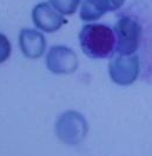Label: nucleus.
Returning <instances> with one entry per match:
<instances>
[{
  "label": "nucleus",
  "instance_id": "f257e3e1",
  "mask_svg": "<svg viewBox=\"0 0 152 156\" xmlns=\"http://www.w3.org/2000/svg\"><path fill=\"white\" fill-rule=\"evenodd\" d=\"M79 43L84 55L92 59L111 57L116 51L113 29L105 24H87L79 33Z\"/></svg>",
  "mask_w": 152,
  "mask_h": 156
},
{
  "label": "nucleus",
  "instance_id": "f03ea898",
  "mask_svg": "<svg viewBox=\"0 0 152 156\" xmlns=\"http://www.w3.org/2000/svg\"><path fill=\"white\" fill-rule=\"evenodd\" d=\"M116 52L122 56H132L143 39L142 24L130 14H122L113 27Z\"/></svg>",
  "mask_w": 152,
  "mask_h": 156
},
{
  "label": "nucleus",
  "instance_id": "7ed1b4c3",
  "mask_svg": "<svg viewBox=\"0 0 152 156\" xmlns=\"http://www.w3.org/2000/svg\"><path fill=\"white\" fill-rule=\"evenodd\" d=\"M88 124L80 112L70 110L61 114L56 122V134L66 144H79L87 135Z\"/></svg>",
  "mask_w": 152,
  "mask_h": 156
},
{
  "label": "nucleus",
  "instance_id": "20e7f679",
  "mask_svg": "<svg viewBox=\"0 0 152 156\" xmlns=\"http://www.w3.org/2000/svg\"><path fill=\"white\" fill-rule=\"evenodd\" d=\"M140 73V63L137 56L118 55L109 63V75L114 84L129 87L133 84Z\"/></svg>",
  "mask_w": 152,
  "mask_h": 156
},
{
  "label": "nucleus",
  "instance_id": "39448f33",
  "mask_svg": "<svg viewBox=\"0 0 152 156\" xmlns=\"http://www.w3.org/2000/svg\"><path fill=\"white\" fill-rule=\"evenodd\" d=\"M46 66L56 75H68L78 69L79 60L77 53L65 45H54L46 55Z\"/></svg>",
  "mask_w": 152,
  "mask_h": 156
},
{
  "label": "nucleus",
  "instance_id": "423d86ee",
  "mask_svg": "<svg viewBox=\"0 0 152 156\" xmlns=\"http://www.w3.org/2000/svg\"><path fill=\"white\" fill-rule=\"evenodd\" d=\"M32 20L40 31L53 33L66 24L65 17L50 2H39L32 10Z\"/></svg>",
  "mask_w": 152,
  "mask_h": 156
},
{
  "label": "nucleus",
  "instance_id": "0eeeda50",
  "mask_svg": "<svg viewBox=\"0 0 152 156\" xmlns=\"http://www.w3.org/2000/svg\"><path fill=\"white\" fill-rule=\"evenodd\" d=\"M126 0H83L80 7V19L95 21L109 12L120 10Z\"/></svg>",
  "mask_w": 152,
  "mask_h": 156
},
{
  "label": "nucleus",
  "instance_id": "6e6552de",
  "mask_svg": "<svg viewBox=\"0 0 152 156\" xmlns=\"http://www.w3.org/2000/svg\"><path fill=\"white\" fill-rule=\"evenodd\" d=\"M19 46L26 58L37 59L46 50V39L38 30L22 29L19 33Z\"/></svg>",
  "mask_w": 152,
  "mask_h": 156
},
{
  "label": "nucleus",
  "instance_id": "1a4fd4ad",
  "mask_svg": "<svg viewBox=\"0 0 152 156\" xmlns=\"http://www.w3.org/2000/svg\"><path fill=\"white\" fill-rule=\"evenodd\" d=\"M81 0H48V2L63 16L74 14Z\"/></svg>",
  "mask_w": 152,
  "mask_h": 156
},
{
  "label": "nucleus",
  "instance_id": "9d476101",
  "mask_svg": "<svg viewBox=\"0 0 152 156\" xmlns=\"http://www.w3.org/2000/svg\"><path fill=\"white\" fill-rule=\"evenodd\" d=\"M12 53V46L9 38L0 32V64L6 62Z\"/></svg>",
  "mask_w": 152,
  "mask_h": 156
}]
</instances>
